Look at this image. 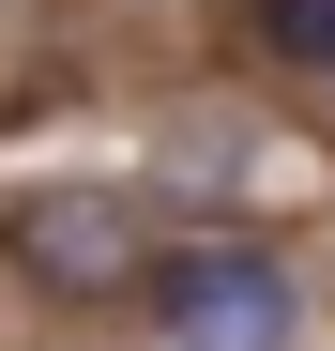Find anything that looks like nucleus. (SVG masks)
Returning a JSON list of instances; mask_svg holds the SVG:
<instances>
[{"instance_id":"f257e3e1","label":"nucleus","mask_w":335,"mask_h":351,"mask_svg":"<svg viewBox=\"0 0 335 351\" xmlns=\"http://www.w3.org/2000/svg\"><path fill=\"white\" fill-rule=\"evenodd\" d=\"M152 245H168V229L122 184H31V199H0V260H16L46 306H137Z\"/></svg>"},{"instance_id":"f03ea898","label":"nucleus","mask_w":335,"mask_h":351,"mask_svg":"<svg viewBox=\"0 0 335 351\" xmlns=\"http://www.w3.org/2000/svg\"><path fill=\"white\" fill-rule=\"evenodd\" d=\"M137 306L168 321V351H290L305 336V290L274 245H244V229H198V245H168Z\"/></svg>"},{"instance_id":"7ed1b4c3","label":"nucleus","mask_w":335,"mask_h":351,"mask_svg":"<svg viewBox=\"0 0 335 351\" xmlns=\"http://www.w3.org/2000/svg\"><path fill=\"white\" fill-rule=\"evenodd\" d=\"M244 46L290 77H335V0H244Z\"/></svg>"}]
</instances>
